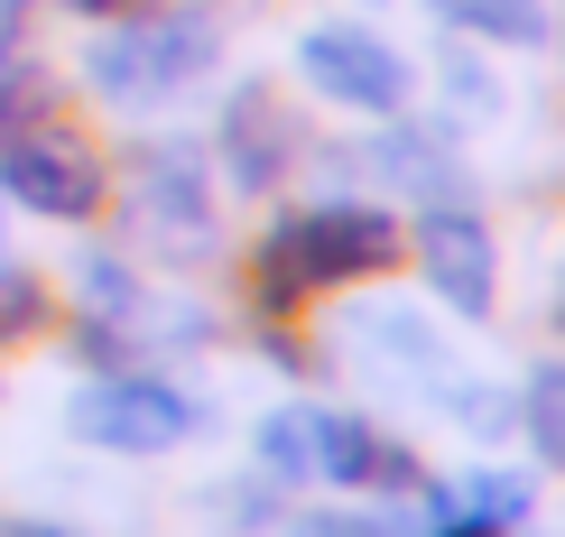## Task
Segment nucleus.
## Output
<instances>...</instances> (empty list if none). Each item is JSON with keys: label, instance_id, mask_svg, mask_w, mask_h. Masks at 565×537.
<instances>
[{"label": "nucleus", "instance_id": "6", "mask_svg": "<svg viewBox=\"0 0 565 537\" xmlns=\"http://www.w3.org/2000/svg\"><path fill=\"white\" fill-rule=\"evenodd\" d=\"M75 436H93L111 454H168L195 436V399L149 380V370H111V380H93L75 399Z\"/></svg>", "mask_w": 565, "mask_h": 537}, {"label": "nucleus", "instance_id": "18", "mask_svg": "<svg viewBox=\"0 0 565 537\" xmlns=\"http://www.w3.org/2000/svg\"><path fill=\"white\" fill-rule=\"evenodd\" d=\"M306 537H398L381 519H352V509H334V519H306Z\"/></svg>", "mask_w": 565, "mask_h": 537}, {"label": "nucleus", "instance_id": "7", "mask_svg": "<svg viewBox=\"0 0 565 537\" xmlns=\"http://www.w3.org/2000/svg\"><path fill=\"white\" fill-rule=\"evenodd\" d=\"M417 250V278L445 297L455 315H491V297H501V250H491V223L473 204H427L408 232Z\"/></svg>", "mask_w": 565, "mask_h": 537}, {"label": "nucleus", "instance_id": "17", "mask_svg": "<svg viewBox=\"0 0 565 537\" xmlns=\"http://www.w3.org/2000/svg\"><path fill=\"white\" fill-rule=\"evenodd\" d=\"M260 473L269 482L316 473V454H306V408H288V417H269V427H260Z\"/></svg>", "mask_w": 565, "mask_h": 537}, {"label": "nucleus", "instance_id": "5", "mask_svg": "<svg viewBox=\"0 0 565 537\" xmlns=\"http://www.w3.org/2000/svg\"><path fill=\"white\" fill-rule=\"evenodd\" d=\"M297 75L324 93V103L343 111H371V121H390V111H408V56L381 37V29H352V19H316V29L297 37Z\"/></svg>", "mask_w": 565, "mask_h": 537}, {"label": "nucleus", "instance_id": "16", "mask_svg": "<svg viewBox=\"0 0 565 537\" xmlns=\"http://www.w3.org/2000/svg\"><path fill=\"white\" fill-rule=\"evenodd\" d=\"M520 417H529L537 454H547V463H565V362H547V370H537V380H529Z\"/></svg>", "mask_w": 565, "mask_h": 537}, {"label": "nucleus", "instance_id": "20", "mask_svg": "<svg viewBox=\"0 0 565 537\" xmlns=\"http://www.w3.org/2000/svg\"><path fill=\"white\" fill-rule=\"evenodd\" d=\"M436 537H491V528H436Z\"/></svg>", "mask_w": 565, "mask_h": 537}, {"label": "nucleus", "instance_id": "12", "mask_svg": "<svg viewBox=\"0 0 565 537\" xmlns=\"http://www.w3.org/2000/svg\"><path fill=\"white\" fill-rule=\"evenodd\" d=\"M427 10L473 46H547V29H556L547 0H427Z\"/></svg>", "mask_w": 565, "mask_h": 537}, {"label": "nucleus", "instance_id": "14", "mask_svg": "<svg viewBox=\"0 0 565 537\" xmlns=\"http://www.w3.org/2000/svg\"><path fill=\"white\" fill-rule=\"evenodd\" d=\"M46 93H38V65H29V29H19V0H0V111H38Z\"/></svg>", "mask_w": 565, "mask_h": 537}, {"label": "nucleus", "instance_id": "4", "mask_svg": "<svg viewBox=\"0 0 565 537\" xmlns=\"http://www.w3.org/2000/svg\"><path fill=\"white\" fill-rule=\"evenodd\" d=\"M121 214H130V232L158 260H204V250H214V185H204L195 149H177V139H158V149L130 158Z\"/></svg>", "mask_w": 565, "mask_h": 537}, {"label": "nucleus", "instance_id": "13", "mask_svg": "<svg viewBox=\"0 0 565 537\" xmlns=\"http://www.w3.org/2000/svg\"><path fill=\"white\" fill-rule=\"evenodd\" d=\"M75 297H84L93 324H130L139 307H149V297H139V278L111 260V250H84V260H75Z\"/></svg>", "mask_w": 565, "mask_h": 537}, {"label": "nucleus", "instance_id": "11", "mask_svg": "<svg viewBox=\"0 0 565 537\" xmlns=\"http://www.w3.org/2000/svg\"><path fill=\"white\" fill-rule=\"evenodd\" d=\"M352 343H371V362L398 370V380H436L445 370V343L408 307H352Z\"/></svg>", "mask_w": 565, "mask_h": 537}, {"label": "nucleus", "instance_id": "2", "mask_svg": "<svg viewBox=\"0 0 565 537\" xmlns=\"http://www.w3.org/2000/svg\"><path fill=\"white\" fill-rule=\"evenodd\" d=\"M214 56H223V29L204 10H111V29L84 46V84L111 111H149L185 93Z\"/></svg>", "mask_w": 565, "mask_h": 537}, {"label": "nucleus", "instance_id": "9", "mask_svg": "<svg viewBox=\"0 0 565 537\" xmlns=\"http://www.w3.org/2000/svg\"><path fill=\"white\" fill-rule=\"evenodd\" d=\"M306 454H316V473L343 482V492H417V454L390 445L371 417H316L306 408Z\"/></svg>", "mask_w": 565, "mask_h": 537}, {"label": "nucleus", "instance_id": "1", "mask_svg": "<svg viewBox=\"0 0 565 537\" xmlns=\"http://www.w3.org/2000/svg\"><path fill=\"white\" fill-rule=\"evenodd\" d=\"M408 260V223L381 214V204H306V214H278L260 241H250V307L260 315H297L306 297L352 288V278H390Z\"/></svg>", "mask_w": 565, "mask_h": 537}, {"label": "nucleus", "instance_id": "8", "mask_svg": "<svg viewBox=\"0 0 565 537\" xmlns=\"http://www.w3.org/2000/svg\"><path fill=\"white\" fill-rule=\"evenodd\" d=\"M223 176L242 185V195H269V185H288L297 176V158H306V121L288 103H278L269 84H242L223 103Z\"/></svg>", "mask_w": 565, "mask_h": 537}, {"label": "nucleus", "instance_id": "15", "mask_svg": "<svg viewBox=\"0 0 565 537\" xmlns=\"http://www.w3.org/2000/svg\"><path fill=\"white\" fill-rule=\"evenodd\" d=\"M38 324H46V278L19 269V260H0V343H29Z\"/></svg>", "mask_w": 565, "mask_h": 537}, {"label": "nucleus", "instance_id": "3", "mask_svg": "<svg viewBox=\"0 0 565 537\" xmlns=\"http://www.w3.org/2000/svg\"><path fill=\"white\" fill-rule=\"evenodd\" d=\"M0 195L46 214V223H93L111 204V158L93 149L56 103H38V111H19V121L0 130Z\"/></svg>", "mask_w": 565, "mask_h": 537}, {"label": "nucleus", "instance_id": "19", "mask_svg": "<svg viewBox=\"0 0 565 537\" xmlns=\"http://www.w3.org/2000/svg\"><path fill=\"white\" fill-rule=\"evenodd\" d=\"M0 537H75V528H46V519H10Z\"/></svg>", "mask_w": 565, "mask_h": 537}, {"label": "nucleus", "instance_id": "10", "mask_svg": "<svg viewBox=\"0 0 565 537\" xmlns=\"http://www.w3.org/2000/svg\"><path fill=\"white\" fill-rule=\"evenodd\" d=\"M381 168L408 185V195H427V204H473V185H463V158L445 149L436 130H381Z\"/></svg>", "mask_w": 565, "mask_h": 537}]
</instances>
